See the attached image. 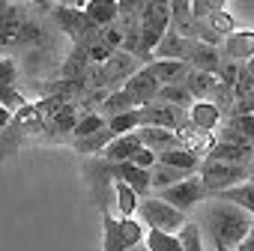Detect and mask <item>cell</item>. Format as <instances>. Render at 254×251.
Returning <instances> with one entry per match:
<instances>
[{"mask_svg":"<svg viewBox=\"0 0 254 251\" xmlns=\"http://www.w3.org/2000/svg\"><path fill=\"white\" fill-rule=\"evenodd\" d=\"M251 224H254V218L227 200L203 203L200 230H203V236H209L215 251H236V245L248 236Z\"/></svg>","mask_w":254,"mask_h":251,"instance_id":"obj_1","label":"cell"},{"mask_svg":"<svg viewBox=\"0 0 254 251\" xmlns=\"http://www.w3.org/2000/svg\"><path fill=\"white\" fill-rule=\"evenodd\" d=\"M135 218L147 227V230H162V233H180V227L189 221L183 212H177L174 206H168L159 197H141Z\"/></svg>","mask_w":254,"mask_h":251,"instance_id":"obj_2","label":"cell"},{"mask_svg":"<svg viewBox=\"0 0 254 251\" xmlns=\"http://www.w3.org/2000/svg\"><path fill=\"white\" fill-rule=\"evenodd\" d=\"M197 177H200L203 191L215 197L218 191H227V188H233V186L248 183V168H239V165H224V162H212V159H200Z\"/></svg>","mask_w":254,"mask_h":251,"instance_id":"obj_3","label":"cell"},{"mask_svg":"<svg viewBox=\"0 0 254 251\" xmlns=\"http://www.w3.org/2000/svg\"><path fill=\"white\" fill-rule=\"evenodd\" d=\"M159 200H165V203L174 206L177 212L189 215L194 206H200V203L206 200V191H203V186H200V177L194 174V177H186V180H180L177 186L159 191Z\"/></svg>","mask_w":254,"mask_h":251,"instance_id":"obj_4","label":"cell"},{"mask_svg":"<svg viewBox=\"0 0 254 251\" xmlns=\"http://www.w3.org/2000/svg\"><path fill=\"white\" fill-rule=\"evenodd\" d=\"M51 12H54L57 24L63 27V33H66L75 45H81V42H87L90 36L99 33V27H93V24L87 21L84 9H72V6H66V3H54Z\"/></svg>","mask_w":254,"mask_h":251,"instance_id":"obj_5","label":"cell"},{"mask_svg":"<svg viewBox=\"0 0 254 251\" xmlns=\"http://www.w3.org/2000/svg\"><path fill=\"white\" fill-rule=\"evenodd\" d=\"M123 90L132 96V102H135L138 108H144V105H153V102H156V96H159L162 84H159V81H156V78H153L144 66H141V69H138L129 81L123 84Z\"/></svg>","mask_w":254,"mask_h":251,"instance_id":"obj_6","label":"cell"},{"mask_svg":"<svg viewBox=\"0 0 254 251\" xmlns=\"http://www.w3.org/2000/svg\"><path fill=\"white\" fill-rule=\"evenodd\" d=\"M180 84L189 90V96L194 102H212L215 105V96H218V84H215V75H206V72H194V69H186V75L180 78Z\"/></svg>","mask_w":254,"mask_h":251,"instance_id":"obj_7","label":"cell"},{"mask_svg":"<svg viewBox=\"0 0 254 251\" xmlns=\"http://www.w3.org/2000/svg\"><path fill=\"white\" fill-rule=\"evenodd\" d=\"M141 69V60L135 57V54H126V51H117L105 66H102V75H105V81L108 84H117V81H129L135 72Z\"/></svg>","mask_w":254,"mask_h":251,"instance_id":"obj_8","label":"cell"},{"mask_svg":"<svg viewBox=\"0 0 254 251\" xmlns=\"http://www.w3.org/2000/svg\"><path fill=\"white\" fill-rule=\"evenodd\" d=\"M203 159H212V162H224V165H239V168H248V162L254 159V147H236V144H221L215 141Z\"/></svg>","mask_w":254,"mask_h":251,"instance_id":"obj_9","label":"cell"},{"mask_svg":"<svg viewBox=\"0 0 254 251\" xmlns=\"http://www.w3.org/2000/svg\"><path fill=\"white\" fill-rule=\"evenodd\" d=\"M221 123V111L212 102H194L189 108V129H197L200 135H209L212 129H218Z\"/></svg>","mask_w":254,"mask_h":251,"instance_id":"obj_10","label":"cell"},{"mask_svg":"<svg viewBox=\"0 0 254 251\" xmlns=\"http://www.w3.org/2000/svg\"><path fill=\"white\" fill-rule=\"evenodd\" d=\"M138 141L144 150L150 153H165V150H174V147H183L180 144V135L177 132H168V129H156V126H147V129H138Z\"/></svg>","mask_w":254,"mask_h":251,"instance_id":"obj_11","label":"cell"},{"mask_svg":"<svg viewBox=\"0 0 254 251\" xmlns=\"http://www.w3.org/2000/svg\"><path fill=\"white\" fill-rule=\"evenodd\" d=\"M224 42V57L236 63H248L254 57V30H233Z\"/></svg>","mask_w":254,"mask_h":251,"instance_id":"obj_12","label":"cell"},{"mask_svg":"<svg viewBox=\"0 0 254 251\" xmlns=\"http://www.w3.org/2000/svg\"><path fill=\"white\" fill-rule=\"evenodd\" d=\"M141 150V141H138V132H132V135H120V138H114L105 150H102V159L105 162H114V165H120V162H129L135 153Z\"/></svg>","mask_w":254,"mask_h":251,"instance_id":"obj_13","label":"cell"},{"mask_svg":"<svg viewBox=\"0 0 254 251\" xmlns=\"http://www.w3.org/2000/svg\"><path fill=\"white\" fill-rule=\"evenodd\" d=\"M84 15H87V21H90L93 27H99V30L117 24V18H120L114 0H90V3H84Z\"/></svg>","mask_w":254,"mask_h":251,"instance_id":"obj_14","label":"cell"},{"mask_svg":"<svg viewBox=\"0 0 254 251\" xmlns=\"http://www.w3.org/2000/svg\"><path fill=\"white\" fill-rule=\"evenodd\" d=\"M218 66H221V54H218V48L203 45V42H194L191 57H189V69H194V72H206V75H215Z\"/></svg>","mask_w":254,"mask_h":251,"instance_id":"obj_15","label":"cell"},{"mask_svg":"<svg viewBox=\"0 0 254 251\" xmlns=\"http://www.w3.org/2000/svg\"><path fill=\"white\" fill-rule=\"evenodd\" d=\"M156 162H162V165H168V168H177V171H183V174H197V168H200V156H194V153L186 150V147L165 150V153L156 156Z\"/></svg>","mask_w":254,"mask_h":251,"instance_id":"obj_16","label":"cell"},{"mask_svg":"<svg viewBox=\"0 0 254 251\" xmlns=\"http://www.w3.org/2000/svg\"><path fill=\"white\" fill-rule=\"evenodd\" d=\"M215 200H227V203L239 206L242 212H248L254 218V183H242V186H233L227 191H218Z\"/></svg>","mask_w":254,"mask_h":251,"instance_id":"obj_17","label":"cell"},{"mask_svg":"<svg viewBox=\"0 0 254 251\" xmlns=\"http://www.w3.org/2000/svg\"><path fill=\"white\" fill-rule=\"evenodd\" d=\"M144 69H147V72H150L162 87H165V84L180 81V78L186 75V69H189V66H186V63H177V60H153V63H147Z\"/></svg>","mask_w":254,"mask_h":251,"instance_id":"obj_18","label":"cell"},{"mask_svg":"<svg viewBox=\"0 0 254 251\" xmlns=\"http://www.w3.org/2000/svg\"><path fill=\"white\" fill-rule=\"evenodd\" d=\"M186 177H191V174H183V171H177V168H168V165L156 162V165L150 168V191H165V188L177 186V183L186 180Z\"/></svg>","mask_w":254,"mask_h":251,"instance_id":"obj_19","label":"cell"},{"mask_svg":"<svg viewBox=\"0 0 254 251\" xmlns=\"http://www.w3.org/2000/svg\"><path fill=\"white\" fill-rule=\"evenodd\" d=\"M135 108H138V105L132 102V96L126 93L123 87H117L114 93L105 96V102H102V117L111 120V117H120V114H129V111H135Z\"/></svg>","mask_w":254,"mask_h":251,"instance_id":"obj_20","label":"cell"},{"mask_svg":"<svg viewBox=\"0 0 254 251\" xmlns=\"http://www.w3.org/2000/svg\"><path fill=\"white\" fill-rule=\"evenodd\" d=\"M102 230H105V239H102V251H129L123 242V233H120V221L117 215H111L108 209H102Z\"/></svg>","mask_w":254,"mask_h":251,"instance_id":"obj_21","label":"cell"},{"mask_svg":"<svg viewBox=\"0 0 254 251\" xmlns=\"http://www.w3.org/2000/svg\"><path fill=\"white\" fill-rule=\"evenodd\" d=\"M156 102H162V105H171V108H180V111H189V108L194 105V99L189 96V90H186L180 81H174V84H165V87L159 90Z\"/></svg>","mask_w":254,"mask_h":251,"instance_id":"obj_22","label":"cell"},{"mask_svg":"<svg viewBox=\"0 0 254 251\" xmlns=\"http://www.w3.org/2000/svg\"><path fill=\"white\" fill-rule=\"evenodd\" d=\"M138 194L126 186V183H114V206H117V218H135L138 209Z\"/></svg>","mask_w":254,"mask_h":251,"instance_id":"obj_23","label":"cell"},{"mask_svg":"<svg viewBox=\"0 0 254 251\" xmlns=\"http://www.w3.org/2000/svg\"><path fill=\"white\" fill-rule=\"evenodd\" d=\"M105 123H108V132H111L114 138H120V135H132V132L141 129V114H138V108H135V111H129V114L111 117V120H105Z\"/></svg>","mask_w":254,"mask_h":251,"instance_id":"obj_24","label":"cell"},{"mask_svg":"<svg viewBox=\"0 0 254 251\" xmlns=\"http://www.w3.org/2000/svg\"><path fill=\"white\" fill-rule=\"evenodd\" d=\"M177 239H180V248L183 251H203V230H200L197 221H186L180 227Z\"/></svg>","mask_w":254,"mask_h":251,"instance_id":"obj_25","label":"cell"},{"mask_svg":"<svg viewBox=\"0 0 254 251\" xmlns=\"http://www.w3.org/2000/svg\"><path fill=\"white\" fill-rule=\"evenodd\" d=\"M144 245H147V251H183L177 233H162V230H147Z\"/></svg>","mask_w":254,"mask_h":251,"instance_id":"obj_26","label":"cell"},{"mask_svg":"<svg viewBox=\"0 0 254 251\" xmlns=\"http://www.w3.org/2000/svg\"><path fill=\"white\" fill-rule=\"evenodd\" d=\"M60 72H63V78H72V75H75V78H84V75L90 72V60H87L84 48H78V45H75V48H72V54L66 57V63H63V69H60Z\"/></svg>","mask_w":254,"mask_h":251,"instance_id":"obj_27","label":"cell"},{"mask_svg":"<svg viewBox=\"0 0 254 251\" xmlns=\"http://www.w3.org/2000/svg\"><path fill=\"white\" fill-rule=\"evenodd\" d=\"M105 126H108V123H105V117L93 111V114H84V117H78V126H75V132H72V135H75V141H84V138H90V135L102 132Z\"/></svg>","mask_w":254,"mask_h":251,"instance_id":"obj_28","label":"cell"},{"mask_svg":"<svg viewBox=\"0 0 254 251\" xmlns=\"http://www.w3.org/2000/svg\"><path fill=\"white\" fill-rule=\"evenodd\" d=\"M117 221H120V233H123L126 248H135V245H141V242H144L147 227H144L138 218H117Z\"/></svg>","mask_w":254,"mask_h":251,"instance_id":"obj_29","label":"cell"},{"mask_svg":"<svg viewBox=\"0 0 254 251\" xmlns=\"http://www.w3.org/2000/svg\"><path fill=\"white\" fill-rule=\"evenodd\" d=\"M48 126H51V129H57V132H75V126H78V108L75 105H63L48 120Z\"/></svg>","mask_w":254,"mask_h":251,"instance_id":"obj_30","label":"cell"},{"mask_svg":"<svg viewBox=\"0 0 254 251\" xmlns=\"http://www.w3.org/2000/svg\"><path fill=\"white\" fill-rule=\"evenodd\" d=\"M111 141H114V135L108 132V126H105L102 132H96V135H90V138H84V141H75V150H78V153H102Z\"/></svg>","mask_w":254,"mask_h":251,"instance_id":"obj_31","label":"cell"},{"mask_svg":"<svg viewBox=\"0 0 254 251\" xmlns=\"http://www.w3.org/2000/svg\"><path fill=\"white\" fill-rule=\"evenodd\" d=\"M0 105H3L6 111H12V114H18L21 108H27V99L15 87H3V84H0Z\"/></svg>","mask_w":254,"mask_h":251,"instance_id":"obj_32","label":"cell"},{"mask_svg":"<svg viewBox=\"0 0 254 251\" xmlns=\"http://www.w3.org/2000/svg\"><path fill=\"white\" fill-rule=\"evenodd\" d=\"M251 114H254V90L242 93V96L233 99V105H230V117H251Z\"/></svg>","mask_w":254,"mask_h":251,"instance_id":"obj_33","label":"cell"},{"mask_svg":"<svg viewBox=\"0 0 254 251\" xmlns=\"http://www.w3.org/2000/svg\"><path fill=\"white\" fill-rule=\"evenodd\" d=\"M15 81H18L15 60L12 57H0V84H3V87H15Z\"/></svg>","mask_w":254,"mask_h":251,"instance_id":"obj_34","label":"cell"},{"mask_svg":"<svg viewBox=\"0 0 254 251\" xmlns=\"http://www.w3.org/2000/svg\"><path fill=\"white\" fill-rule=\"evenodd\" d=\"M129 165H135V168H141V171H150L153 165H156V153H150V150H138L132 159H129Z\"/></svg>","mask_w":254,"mask_h":251,"instance_id":"obj_35","label":"cell"},{"mask_svg":"<svg viewBox=\"0 0 254 251\" xmlns=\"http://www.w3.org/2000/svg\"><path fill=\"white\" fill-rule=\"evenodd\" d=\"M12 117H15L12 111H6L3 105H0V132H6V129H9V123H12Z\"/></svg>","mask_w":254,"mask_h":251,"instance_id":"obj_36","label":"cell"},{"mask_svg":"<svg viewBox=\"0 0 254 251\" xmlns=\"http://www.w3.org/2000/svg\"><path fill=\"white\" fill-rule=\"evenodd\" d=\"M236 251H254V224H251V230H248V236L236 245Z\"/></svg>","mask_w":254,"mask_h":251,"instance_id":"obj_37","label":"cell"},{"mask_svg":"<svg viewBox=\"0 0 254 251\" xmlns=\"http://www.w3.org/2000/svg\"><path fill=\"white\" fill-rule=\"evenodd\" d=\"M242 66H245V72H248V75H251V78H254V57H251V60H248V63H242Z\"/></svg>","mask_w":254,"mask_h":251,"instance_id":"obj_38","label":"cell"},{"mask_svg":"<svg viewBox=\"0 0 254 251\" xmlns=\"http://www.w3.org/2000/svg\"><path fill=\"white\" fill-rule=\"evenodd\" d=\"M248 183H254V159L248 162Z\"/></svg>","mask_w":254,"mask_h":251,"instance_id":"obj_39","label":"cell"},{"mask_svg":"<svg viewBox=\"0 0 254 251\" xmlns=\"http://www.w3.org/2000/svg\"><path fill=\"white\" fill-rule=\"evenodd\" d=\"M129 251H147V245L141 242V245H135V248H129Z\"/></svg>","mask_w":254,"mask_h":251,"instance_id":"obj_40","label":"cell"},{"mask_svg":"<svg viewBox=\"0 0 254 251\" xmlns=\"http://www.w3.org/2000/svg\"><path fill=\"white\" fill-rule=\"evenodd\" d=\"M251 117H254V114H251Z\"/></svg>","mask_w":254,"mask_h":251,"instance_id":"obj_41","label":"cell"}]
</instances>
